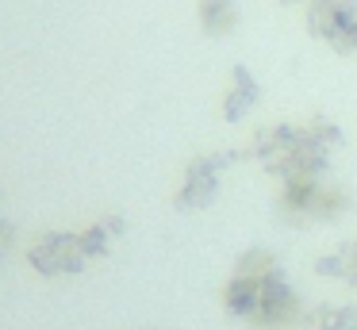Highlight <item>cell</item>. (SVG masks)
Instances as JSON below:
<instances>
[{"label":"cell","mask_w":357,"mask_h":330,"mask_svg":"<svg viewBox=\"0 0 357 330\" xmlns=\"http://www.w3.org/2000/svg\"><path fill=\"white\" fill-rule=\"evenodd\" d=\"M8 250H12V223L4 219V215H0V265H4Z\"/></svg>","instance_id":"12"},{"label":"cell","mask_w":357,"mask_h":330,"mask_svg":"<svg viewBox=\"0 0 357 330\" xmlns=\"http://www.w3.org/2000/svg\"><path fill=\"white\" fill-rule=\"evenodd\" d=\"M307 31L331 50H357V0H307Z\"/></svg>","instance_id":"5"},{"label":"cell","mask_w":357,"mask_h":330,"mask_svg":"<svg viewBox=\"0 0 357 330\" xmlns=\"http://www.w3.org/2000/svg\"><path fill=\"white\" fill-rule=\"evenodd\" d=\"M342 142V130L331 119H303V123H273L250 138V153L280 181L296 177H323L331 165V150Z\"/></svg>","instance_id":"1"},{"label":"cell","mask_w":357,"mask_h":330,"mask_svg":"<svg viewBox=\"0 0 357 330\" xmlns=\"http://www.w3.org/2000/svg\"><path fill=\"white\" fill-rule=\"evenodd\" d=\"M77 234H81V246H85L89 261H100V257H108V253L116 250V242L127 234V219L123 215H100V219L85 223Z\"/></svg>","instance_id":"8"},{"label":"cell","mask_w":357,"mask_h":330,"mask_svg":"<svg viewBox=\"0 0 357 330\" xmlns=\"http://www.w3.org/2000/svg\"><path fill=\"white\" fill-rule=\"evenodd\" d=\"M257 100H261L257 77L250 73L246 66H234V69H231V81H227V89H223V104H219L223 119H227V123H238L242 115H250V112L257 107Z\"/></svg>","instance_id":"7"},{"label":"cell","mask_w":357,"mask_h":330,"mask_svg":"<svg viewBox=\"0 0 357 330\" xmlns=\"http://www.w3.org/2000/svg\"><path fill=\"white\" fill-rule=\"evenodd\" d=\"M238 0H196V20L200 31L211 38H223L238 27Z\"/></svg>","instance_id":"9"},{"label":"cell","mask_w":357,"mask_h":330,"mask_svg":"<svg viewBox=\"0 0 357 330\" xmlns=\"http://www.w3.org/2000/svg\"><path fill=\"white\" fill-rule=\"evenodd\" d=\"M27 265L43 280H66V276L85 273L93 261H89L77 230H43L27 246Z\"/></svg>","instance_id":"3"},{"label":"cell","mask_w":357,"mask_h":330,"mask_svg":"<svg viewBox=\"0 0 357 330\" xmlns=\"http://www.w3.org/2000/svg\"><path fill=\"white\" fill-rule=\"evenodd\" d=\"M277 207L296 223H323L349 211V192L331 184L326 177H296V181H280Z\"/></svg>","instance_id":"2"},{"label":"cell","mask_w":357,"mask_h":330,"mask_svg":"<svg viewBox=\"0 0 357 330\" xmlns=\"http://www.w3.org/2000/svg\"><path fill=\"white\" fill-rule=\"evenodd\" d=\"M284 4H296V0H284Z\"/></svg>","instance_id":"13"},{"label":"cell","mask_w":357,"mask_h":330,"mask_svg":"<svg viewBox=\"0 0 357 330\" xmlns=\"http://www.w3.org/2000/svg\"><path fill=\"white\" fill-rule=\"evenodd\" d=\"M354 54H357V50H354Z\"/></svg>","instance_id":"14"},{"label":"cell","mask_w":357,"mask_h":330,"mask_svg":"<svg viewBox=\"0 0 357 330\" xmlns=\"http://www.w3.org/2000/svg\"><path fill=\"white\" fill-rule=\"evenodd\" d=\"M300 315H303V307H300L296 288L284 280V273H273L269 280L261 284L257 311H254V319H250V327H257V330H284V327H292Z\"/></svg>","instance_id":"6"},{"label":"cell","mask_w":357,"mask_h":330,"mask_svg":"<svg viewBox=\"0 0 357 330\" xmlns=\"http://www.w3.org/2000/svg\"><path fill=\"white\" fill-rule=\"evenodd\" d=\"M234 161V153H196L185 165L177 181V192H173V204L181 211H200L211 200L219 196V184H223V169Z\"/></svg>","instance_id":"4"},{"label":"cell","mask_w":357,"mask_h":330,"mask_svg":"<svg viewBox=\"0 0 357 330\" xmlns=\"http://www.w3.org/2000/svg\"><path fill=\"white\" fill-rule=\"evenodd\" d=\"M311 330H357V307L349 303H323L307 315Z\"/></svg>","instance_id":"11"},{"label":"cell","mask_w":357,"mask_h":330,"mask_svg":"<svg viewBox=\"0 0 357 330\" xmlns=\"http://www.w3.org/2000/svg\"><path fill=\"white\" fill-rule=\"evenodd\" d=\"M315 269L323 276H331V280H342V284H349V288H357V242L334 246L331 253H323V257L315 261Z\"/></svg>","instance_id":"10"}]
</instances>
